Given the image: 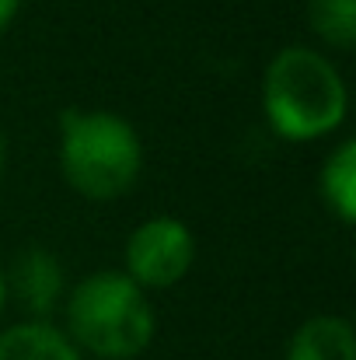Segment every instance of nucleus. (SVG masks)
I'll list each match as a JSON object with an SVG mask.
<instances>
[{"label":"nucleus","mask_w":356,"mask_h":360,"mask_svg":"<svg viewBox=\"0 0 356 360\" xmlns=\"http://www.w3.org/2000/svg\"><path fill=\"white\" fill-rule=\"evenodd\" d=\"M4 304H7V280H4V273H0V311H4Z\"/></svg>","instance_id":"nucleus-11"},{"label":"nucleus","mask_w":356,"mask_h":360,"mask_svg":"<svg viewBox=\"0 0 356 360\" xmlns=\"http://www.w3.org/2000/svg\"><path fill=\"white\" fill-rule=\"evenodd\" d=\"M318 189H322L325 207L343 224H353L356 221V143L353 140H343L325 158L322 175H318Z\"/></svg>","instance_id":"nucleus-8"},{"label":"nucleus","mask_w":356,"mask_h":360,"mask_svg":"<svg viewBox=\"0 0 356 360\" xmlns=\"http://www.w3.org/2000/svg\"><path fill=\"white\" fill-rule=\"evenodd\" d=\"M0 172H4V136H0Z\"/></svg>","instance_id":"nucleus-12"},{"label":"nucleus","mask_w":356,"mask_h":360,"mask_svg":"<svg viewBox=\"0 0 356 360\" xmlns=\"http://www.w3.org/2000/svg\"><path fill=\"white\" fill-rule=\"evenodd\" d=\"M60 172L74 193L95 203L126 196L143 172V143L133 122L105 109L60 116Z\"/></svg>","instance_id":"nucleus-3"},{"label":"nucleus","mask_w":356,"mask_h":360,"mask_svg":"<svg viewBox=\"0 0 356 360\" xmlns=\"http://www.w3.org/2000/svg\"><path fill=\"white\" fill-rule=\"evenodd\" d=\"M283 360H356V333L343 315H315L297 326Z\"/></svg>","instance_id":"nucleus-6"},{"label":"nucleus","mask_w":356,"mask_h":360,"mask_svg":"<svg viewBox=\"0 0 356 360\" xmlns=\"http://www.w3.org/2000/svg\"><path fill=\"white\" fill-rule=\"evenodd\" d=\"M308 21L336 49H353L356 42V0H308Z\"/></svg>","instance_id":"nucleus-9"},{"label":"nucleus","mask_w":356,"mask_h":360,"mask_svg":"<svg viewBox=\"0 0 356 360\" xmlns=\"http://www.w3.org/2000/svg\"><path fill=\"white\" fill-rule=\"evenodd\" d=\"M67 336L81 354L102 360L140 357L157 333V315L147 297L122 269H98L84 276L63 304Z\"/></svg>","instance_id":"nucleus-2"},{"label":"nucleus","mask_w":356,"mask_h":360,"mask_svg":"<svg viewBox=\"0 0 356 360\" xmlns=\"http://www.w3.org/2000/svg\"><path fill=\"white\" fill-rule=\"evenodd\" d=\"M18 14H21V0H0V35L14 25Z\"/></svg>","instance_id":"nucleus-10"},{"label":"nucleus","mask_w":356,"mask_h":360,"mask_svg":"<svg viewBox=\"0 0 356 360\" xmlns=\"http://www.w3.org/2000/svg\"><path fill=\"white\" fill-rule=\"evenodd\" d=\"M350 109L343 74L311 46L279 49L262 74V112L272 133L308 143L336 133Z\"/></svg>","instance_id":"nucleus-1"},{"label":"nucleus","mask_w":356,"mask_h":360,"mask_svg":"<svg viewBox=\"0 0 356 360\" xmlns=\"http://www.w3.org/2000/svg\"><path fill=\"white\" fill-rule=\"evenodd\" d=\"M196 238L178 217H150L126 238V276L140 290H168L189 276Z\"/></svg>","instance_id":"nucleus-4"},{"label":"nucleus","mask_w":356,"mask_h":360,"mask_svg":"<svg viewBox=\"0 0 356 360\" xmlns=\"http://www.w3.org/2000/svg\"><path fill=\"white\" fill-rule=\"evenodd\" d=\"M0 360H84L70 336L49 322H18L0 333Z\"/></svg>","instance_id":"nucleus-7"},{"label":"nucleus","mask_w":356,"mask_h":360,"mask_svg":"<svg viewBox=\"0 0 356 360\" xmlns=\"http://www.w3.org/2000/svg\"><path fill=\"white\" fill-rule=\"evenodd\" d=\"M4 280L7 294L14 290V297L35 315V322H46V315L67 294V273L49 248H25L14 259L11 273H4Z\"/></svg>","instance_id":"nucleus-5"}]
</instances>
